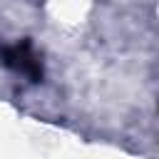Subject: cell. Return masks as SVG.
<instances>
[{
	"label": "cell",
	"instance_id": "1",
	"mask_svg": "<svg viewBox=\"0 0 159 159\" xmlns=\"http://www.w3.org/2000/svg\"><path fill=\"white\" fill-rule=\"evenodd\" d=\"M2 60H5L10 67L20 70L22 75H27V77H32V80H37V77L42 75L40 60L32 55V50H30L27 42H25V45H15V47H10V50H2Z\"/></svg>",
	"mask_w": 159,
	"mask_h": 159
}]
</instances>
